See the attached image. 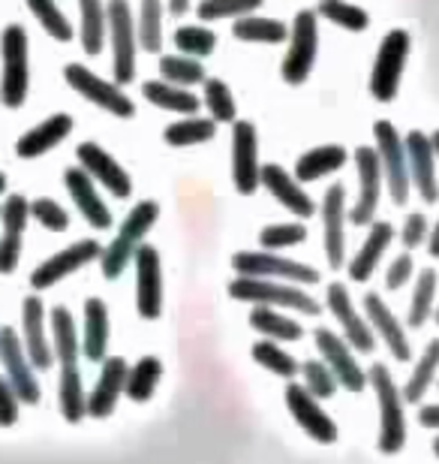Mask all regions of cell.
Instances as JSON below:
<instances>
[{
	"label": "cell",
	"mask_w": 439,
	"mask_h": 464,
	"mask_svg": "<svg viewBox=\"0 0 439 464\" xmlns=\"http://www.w3.org/2000/svg\"><path fill=\"white\" fill-rule=\"evenodd\" d=\"M404 148H406L409 184H415L425 206H434L439 199V181H436V154H434L431 136H425L422 130H409L404 139Z\"/></svg>",
	"instance_id": "e0dca14e"
},
{
	"label": "cell",
	"mask_w": 439,
	"mask_h": 464,
	"mask_svg": "<svg viewBox=\"0 0 439 464\" xmlns=\"http://www.w3.org/2000/svg\"><path fill=\"white\" fill-rule=\"evenodd\" d=\"M205 106H208L211 118L217 124H232L238 118V109H235V97H232L229 85L223 79H205Z\"/></svg>",
	"instance_id": "7dc6e473"
},
{
	"label": "cell",
	"mask_w": 439,
	"mask_h": 464,
	"mask_svg": "<svg viewBox=\"0 0 439 464\" xmlns=\"http://www.w3.org/2000/svg\"><path fill=\"white\" fill-rule=\"evenodd\" d=\"M0 58H4V72H0V100L6 109H18L31 91V45H27V31L22 24H6L0 34Z\"/></svg>",
	"instance_id": "3957f363"
},
{
	"label": "cell",
	"mask_w": 439,
	"mask_h": 464,
	"mask_svg": "<svg viewBox=\"0 0 439 464\" xmlns=\"http://www.w3.org/2000/svg\"><path fill=\"white\" fill-rule=\"evenodd\" d=\"M418 422L425 425V429H439V404H427L418 411Z\"/></svg>",
	"instance_id": "680465c9"
},
{
	"label": "cell",
	"mask_w": 439,
	"mask_h": 464,
	"mask_svg": "<svg viewBox=\"0 0 439 464\" xmlns=\"http://www.w3.org/2000/svg\"><path fill=\"white\" fill-rule=\"evenodd\" d=\"M355 169H358L361 190H358V202H355L352 211H349V220L355 227H370L373 218H377L382 188H386L377 148H370V145L355 148Z\"/></svg>",
	"instance_id": "9a60e30c"
},
{
	"label": "cell",
	"mask_w": 439,
	"mask_h": 464,
	"mask_svg": "<svg viewBox=\"0 0 439 464\" xmlns=\"http://www.w3.org/2000/svg\"><path fill=\"white\" fill-rule=\"evenodd\" d=\"M259 139L250 121H232V181L241 197H253L259 188Z\"/></svg>",
	"instance_id": "5bb4252c"
},
{
	"label": "cell",
	"mask_w": 439,
	"mask_h": 464,
	"mask_svg": "<svg viewBox=\"0 0 439 464\" xmlns=\"http://www.w3.org/2000/svg\"><path fill=\"white\" fill-rule=\"evenodd\" d=\"M27 218H31V202H27L22 193H9L4 208H0V220H4L6 232H22L27 229Z\"/></svg>",
	"instance_id": "f5cc1de1"
},
{
	"label": "cell",
	"mask_w": 439,
	"mask_h": 464,
	"mask_svg": "<svg viewBox=\"0 0 439 464\" xmlns=\"http://www.w3.org/2000/svg\"><path fill=\"white\" fill-rule=\"evenodd\" d=\"M214 136H217V121L199 118V115H186L163 130L166 145H172V148L202 145V142H211Z\"/></svg>",
	"instance_id": "8d00e7d4"
},
{
	"label": "cell",
	"mask_w": 439,
	"mask_h": 464,
	"mask_svg": "<svg viewBox=\"0 0 439 464\" xmlns=\"http://www.w3.org/2000/svg\"><path fill=\"white\" fill-rule=\"evenodd\" d=\"M58 401H61V416L72 425H79L88 416V395H85V386H81L79 368H61Z\"/></svg>",
	"instance_id": "836d02e7"
},
{
	"label": "cell",
	"mask_w": 439,
	"mask_h": 464,
	"mask_svg": "<svg viewBox=\"0 0 439 464\" xmlns=\"http://www.w3.org/2000/svg\"><path fill=\"white\" fill-rule=\"evenodd\" d=\"M259 184L274 197L280 206L292 211L295 218H313L316 215V202L310 199V193H307L301 184L295 181V175H289L283 166L277 163H265L262 169H259Z\"/></svg>",
	"instance_id": "603a6c76"
},
{
	"label": "cell",
	"mask_w": 439,
	"mask_h": 464,
	"mask_svg": "<svg viewBox=\"0 0 439 464\" xmlns=\"http://www.w3.org/2000/svg\"><path fill=\"white\" fill-rule=\"evenodd\" d=\"M229 295L238 302H250V304H268V308H292L298 314H307V317H316L322 311V304L307 295L304 290H298L295 284H283V281H268V277H244L238 275L235 281L229 284Z\"/></svg>",
	"instance_id": "277c9868"
},
{
	"label": "cell",
	"mask_w": 439,
	"mask_h": 464,
	"mask_svg": "<svg viewBox=\"0 0 439 464\" xmlns=\"http://www.w3.org/2000/svg\"><path fill=\"white\" fill-rule=\"evenodd\" d=\"M364 314H367V326L377 332V335L386 341V347L391 350V356L397 362H409L413 359V350H409L406 332L400 326V320L391 314V308L382 302L379 293H367L364 295Z\"/></svg>",
	"instance_id": "484cf974"
},
{
	"label": "cell",
	"mask_w": 439,
	"mask_h": 464,
	"mask_svg": "<svg viewBox=\"0 0 439 464\" xmlns=\"http://www.w3.org/2000/svg\"><path fill=\"white\" fill-rule=\"evenodd\" d=\"M70 133H72V118L58 112V115L45 118L43 124H36L33 130H27L15 142V154L22 157V160H33V157H43L45 151H52L54 145H61Z\"/></svg>",
	"instance_id": "4316f807"
},
{
	"label": "cell",
	"mask_w": 439,
	"mask_h": 464,
	"mask_svg": "<svg viewBox=\"0 0 439 464\" xmlns=\"http://www.w3.org/2000/svg\"><path fill=\"white\" fill-rule=\"evenodd\" d=\"M434 320H436V326H439V304H436V308H434Z\"/></svg>",
	"instance_id": "e7e4bbea"
},
{
	"label": "cell",
	"mask_w": 439,
	"mask_h": 464,
	"mask_svg": "<svg viewBox=\"0 0 439 464\" xmlns=\"http://www.w3.org/2000/svg\"><path fill=\"white\" fill-rule=\"evenodd\" d=\"M63 184H67L79 215L85 218L93 229H109L111 227V211H109L106 202L100 199L97 181H93L81 166H70V169L63 172Z\"/></svg>",
	"instance_id": "d4e9b609"
},
{
	"label": "cell",
	"mask_w": 439,
	"mask_h": 464,
	"mask_svg": "<svg viewBox=\"0 0 439 464\" xmlns=\"http://www.w3.org/2000/svg\"><path fill=\"white\" fill-rule=\"evenodd\" d=\"M349 160L347 148L343 145H320L310 148L307 154L298 157L295 163V181H320L325 175L343 169Z\"/></svg>",
	"instance_id": "f1b7e54d"
},
{
	"label": "cell",
	"mask_w": 439,
	"mask_h": 464,
	"mask_svg": "<svg viewBox=\"0 0 439 464\" xmlns=\"http://www.w3.org/2000/svg\"><path fill=\"white\" fill-rule=\"evenodd\" d=\"M322 215V245L329 268L347 266V188L343 184H331L322 197V206L316 208Z\"/></svg>",
	"instance_id": "4fadbf2b"
},
{
	"label": "cell",
	"mask_w": 439,
	"mask_h": 464,
	"mask_svg": "<svg viewBox=\"0 0 439 464\" xmlns=\"http://www.w3.org/2000/svg\"><path fill=\"white\" fill-rule=\"evenodd\" d=\"M18 395L15 389L9 386V380L0 374V429H9V425L18 422Z\"/></svg>",
	"instance_id": "9f6ffc18"
},
{
	"label": "cell",
	"mask_w": 439,
	"mask_h": 464,
	"mask_svg": "<svg viewBox=\"0 0 439 464\" xmlns=\"http://www.w3.org/2000/svg\"><path fill=\"white\" fill-rule=\"evenodd\" d=\"M109 350V308L102 299L85 302V338H81V353L91 362H102Z\"/></svg>",
	"instance_id": "4dcf8cb0"
},
{
	"label": "cell",
	"mask_w": 439,
	"mask_h": 464,
	"mask_svg": "<svg viewBox=\"0 0 439 464\" xmlns=\"http://www.w3.org/2000/svg\"><path fill=\"white\" fill-rule=\"evenodd\" d=\"M316 350L322 353V362L331 368V374L338 377V383L343 389H349V392H364V386H367V374L361 371L358 359L352 356V347L343 341L338 332L320 326L316 329Z\"/></svg>",
	"instance_id": "ac0fdd59"
},
{
	"label": "cell",
	"mask_w": 439,
	"mask_h": 464,
	"mask_svg": "<svg viewBox=\"0 0 439 464\" xmlns=\"http://www.w3.org/2000/svg\"><path fill=\"white\" fill-rule=\"evenodd\" d=\"M232 36L241 43H265L277 45L289 40V27L280 18H259V15H241L232 24Z\"/></svg>",
	"instance_id": "d6a6232c"
},
{
	"label": "cell",
	"mask_w": 439,
	"mask_h": 464,
	"mask_svg": "<svg viewBox=\"0 0 439 464\" xmlns=\"http://www.w3.org/2000/svg\"><path fill=\"white\" fill-rule=\"evenodd\" d=\"M81 9V49L100 54L106 45V4L102 0H79Z\"/></svg>",
	"instance_id": "f35d334b"
},
{
	"label": "cell",
	"mask_w": 439,
	"mask_h": 464,
	"mask_svg": "<svg viewBox=\"0 0 439 464\" xmlns=\"http://www.w3.org/2000/svg\"><path fill=\"white\" fill-rule=\"evenodd\" d=\"M160 76L169 85H202L205 67L196 58H186V54H163Z\"/></svg>",
	"instance_id": "ee69618b"
},
{
	"label": "cell",
	"mask_w": 439,
	"mask_h": 464,
	"mask_svg": "<svg viewBox=\"0 0 439 464\" xmlns=\"http://www.w3.org/2000/svg\"><path fill=\"white\" fill-rule=\"evenodd\" d=\"M169 9H172V15H184L186 9H190V0H169Z\"/></svg>",
	"instance_id": "94428289"
},
{
	"label": "cell",
	"mask_w": 439,
	"mask_h": 464,
	"mask_svg": "<svg viewBox=\"0 0 439 464\" xmlns=\"http://www.w3.org/2000/svg\"><path fill=\"white\" fill-rule=\"evenodd\" d=\"M175 45L186 58H208L217 49V34L202 24H184L175 31Z\"/></svg>",
	"instance_id": "f6af8a7d"
},
{
	"label": "cell",
	"mask_w": 439,
	"mask_h": 464,
	"mask_svg": "<svg viewBox=\"0 0 439 464\" xmlns=\"http://www.w3.org/2000/svg\"><path fill=\"white\" fill-rule=\"evenodd\" d=\"M106 36L111 40V70L115 85H129L136 79V15L127 0L106 4Z\"/></svg>",
	"instance_id": "5b68a950"
},
{
	"label": "cell",
	"mask_w": 439,
	"mask_h": 464,
	"mask_svg": "<svg viewBox=\"0 0 439 464\" xmlns=\"http://www.w3.org/2000/svg\"><path fill=\"white\" fill-rule=\"evenodd\" d=\"M63 79H67V85L76 91V94L85 97L88 103L106 109V112L118 115V118H133L136 115L133 100H129L115 82L100 79L97 72H91L88 67H81V63H70V67L63 70Z\"/></svg>",
	"instance_id": "9c48e42d"
},
{
	"label": "cell",
	"mask_w": 439,
	"mask_h": 464,
	"mask_svg": "<svg viewBox=\"0 0 439 464\" xmlns=\"http://www.w3.org/2000/svg\"><path fill=\"white\" fill-rule=\"evenodd\" d=\"M232 268L244 277H280V281H292V284H320V272L295 259H286L280 254H256V250H241L232 256Z\"/></svg>",
	"instance_id": "30bf717a"
},
{
	"label": "cell",
	"mask_w": 439,
	"mask_h": 464,
	"mask_svg": "<svg viewBox=\"0 0 439 464\" xmlns=\"http://www.w3.org/2000/svg\"><path fill=\"white\" fill-rule=\"evenodd\" d=\"M325 302H329V311L334 314V320L343 326V341H347L352 350L370 353L373 347H377V335H373V329L367 326V320L355 311L347 284H329V295H325Z\"/></svg>",
	"instance_id": "d6986e66"
},
{
	"label": "cell",
	"mask_w": 439,
	"mask_h": 464,
	"mask_svg": "<svg viewBox=\"0 0 439 464\" xmlns=\"http://www.w3.org/2000/svg\"><path fill=\"white\" fill-rule=\"evenodd\" d=\"M436 272L434 268H425L415 281V293L413 302H409V326L422 329L427 320L434 317V299H436Z\"/></svg>",
	"instance_id": "60d3db41"
},
{
	"label": "cell",
	"mask_w": 439,
	"mask_h": 464,
	"mask_svg": "<svg viewBox=\"0 0 439 464\" xmlns=\"http://www.w3.org/2000/svg\"><path fill=\"white\" fill-rule=\"evenodd\" d=\"M373 136H377V154L382 166V181L391 193L395 206H406L409 202V169H406V148L400 139L397 127L391 121H377L373 124Z\"/></svg>",
	"instance_id": "ba28073f"
},
{
	"label": "cell",
	"mask_w": 439,
	"mask_h": 464,
	"mask_svg": "<svg viewBox=\"0 0 439 464\" xmlns=\"http://www.w3.org/2000/svg\"><path fill=\"white\" fill-rule=\"evenodd\" d=\"M413 256L409 254H400L395 256V263L388 266V275H386V286L388 290H400L404 284H409V277H413Z\"/></svg>",
	"instance_id": "6f0895ef"
},
{
	"label": "cell",
	"mask_w": 439,
	"mask_h": 464,
	"mask_svg": "<svg viewBox=\"0 0 439 464\" xmlns=\"http://www.w3.org/2000/svg\"><path fill=\"white\" fill-rule=\"evenodd\" d=\"M127 359L124 356H106L102 359V368H100V377H97V386L93 392L88 395V416L91 420H109L118 407V398L124 395V386H127Z\"/></svg>",
	"instance_id": "7402d4cb"
},
{
	"label": "cell",
	"mask_w": 439,
	"mask_h": 464,
	"mask_svg": "<svg viewBox=\"0 0 439 464\" xmlns=\"http://www.w3.org/2000/svg\"><path fill=\"white\" fill-rule=\"evenodd\" d=\"M307 241L304 224H271L259 232V245L265 250H280V247H295Z\"/></svg>",
	"instance_id": "f907efd6"
},
{
	"label": "cell",
	"mask_w": 439,
	"mask_h": 464,
	"mask_svg": "<svg viewBox=\"0 0 439 464\" xmlns=\"http://www.w3.org/2000/svg\"><path fill=\"white\" fill-rule=\"evenodd\" d=\"M142 94L148 103H154L157 109H166V112H177V115H196L202 106L193 91H186L181 85H169V82H163V79L145 82Z\"/></svg>",
	"instance_id": "1f68e13d"
},
{
	"label": "cell",
	"mask_w": 439,
	"mask_h": 464,
	"mask_svg": "<svg viewBox=\"0 0 439 464\" xmlns=\"http://www.w3.org/2000/svg\"><path fill=\"white\" fill-rule=\"evenodd\" d=\"M76 154H79L81 169H85L93 181H100L111 197L127 199L129 193H133V181H129L127 169L109 151H102L97 142H81Z\"/></svg>",
	"instance_id": "44dd1931"
},
{
	"label": "cell",
	"mask_w": 439,
	"mask_h": 464,
	"mask_svg": "<svg viewBox=\"0 0 439 464\" xmlns=\"http://www.w3.org/2000/svg\"><path fill=\"white\" fill-rule=\"evenodd\" d=\"M250 353H253V359L259 362L262 368H268L271 374H277V377H283V380H292L298 374V362L289 356L286 350H280V341H256L253 347H250Z\"/></svg>",
	"instance_id": "7bdbcfd3"
},
{
	"label": "cell",
	"mask_w": 439,
	"mask_h": 464,
	"mask_svg": "<svg viewBox=\"0 0 439 464\" xmlns=\"http://www.w3.org/2000/svg\"><path fill=\"white\" fill-rule=\"evenodd\" d=\"M136 40L151 54L163 49V4L160 0H142L138 15H136Z\"/></svg>",
	"instance_id": "ab89813d"
},
{
	"label": "cell",
	"mask_w": 439,
	"mask_h": 464,
	"mask_svg": "<svg viewBox=\"0 0 439 464\" xmlns=\"http://www.w3.org/2000/svg\"><path fill=\"white\" fill-rule=\"evenodd\" d=\"M27 9L36 15V22L43 24V31L58 43L72 40V24L67 22V15L61 13V6L54 0H27Z\"/></svg>",
	"instance_id": "bcb514c9"
},
{
	"label": "cell",
	"mask_w": 439,
	"mask_h": 464,
	"mask_svg": "<svg viewBox=\"0 0 439 464\" xmlns=\"http://www.w3.org/2000/svg\"><path fill=\"white\" fill-rule=\"evenodd\" d=\"M316 15L329 18V22H334L338 27H343V31H352V34L367 31V24H370V15L364 13L361 6L347 4V0H320Z\"/></svg>",
	"instance_id": "b9f144b4"
},
{
	"label": "cell",
	"mask_w": 439,
	"mask_h": 464,
	"mask_svg": "<svg viewBox=\"0 0 439 464\" xmlns=\"http://www.w3.org/2000/svg\"><path fill=\"white\" fill-rule=\"evenodd\" d=\"M157 218H160V206H157L154 199H145V202H138V206H133V211H129L124 220V227L111 238V245L102 247V254H100L102 277L115 281V277L124 275V268L133 263L136 247L148 238V232L157 224Z\"/></svg>",
	"instance_id": "7a4b0ae2"
},
{
	"label": "cell",
	"mask_w": 439,
	"mask_h": 464,
	"mask_svg": "<svg viewBox=\"0 0 439 464\" xmlns=\"http://www.w3.org/2000/svg\"><path fill=\"white\" fill-rule=\"evenodd\" d=\"M31 218L52 232H63L70 227V215L63 211V206H58L54 199H45V197L31 202Z\"/></svg>",
	"instance_id": "816d5d0a"
},
{
	"label": "cell",
	"mask_w": 439,
	"mask_h": 464,
	"mask_svg": "<svg viewBox=\"0 0 439 464\" xmlns=\"http://www.w3.org/2000/svg\"><path fill=\"white\" fill-rule=\"evenodd\" d=\"M427 247H431V256L439 259V220H436V227L427 232Z\"/></svg>",
	"instance_id": "91938a15"
},
{
	"label": "cell",
	"mask_w": 439,
	"mask_h": 464,
	"mask_svg": "<svg viewBox=\"0 0 439 464\" xmlns=\"http://www.w3.org/2000/svg\"><path fill=\"white\" fill-rule=\"evenodd\" d=\"M0 365H4V377L9 380V386L15 389L18 401L24 404H40V383H36L33 365L27 359V353L22 347V338L13 326L0 329Z\"/></svg>",
	"instance_id": "7c38bea8"
},
{
	"label": "cell",
	"mask_w": 439,
	"mask_h": 464,
	"mask_svg": "<svg viewBox=\"0 0 439 464\" xmlns=\"http://www.w3.org/2000/svg\"><path fill=\"white\" fill-rule=\"evenodd\" d=\"M298 371L304 374V389L313 398H334V395H338L340 383H338V377L331 374V368L325 365V362L310 359V362H304Z\"/></svg>",
	"instance_id": "c3c4849f"
},
{
	"label": "cell",
	"mask_w": 439,
	"mask_h": 464,
	"mask_svg": "<svg viewBox=\"0 0 439 464\" xmlns=\"http://www.w3.org/2000/svg\"><path fill=\"white\" fill-rule=\"evenodd\" d=\"M265 0H202L199 4V18L202 22H220V18H241L247 13H256Z\"/></svg>",
	"instance_id": "681fc988"
},
{
	"label": "cell",
	"mask_w": 439,
	"mask_h": 464,
	"mask_svg": "<svg viewBox=\"0 0 439 464\" xmlns=\"http://www.w3.org/2000/svg\"><path fill=\"white\" fill-rule=\"evenodd\" d=\"M136 263V308L142 320H157L163 314V266L160 250L154 245H138L133 254Z\"/></svg>",
	"instance_id": "8fae6325"
},
{
	"label": "cell",
	"mask_w": 439,
	"mask_h": 464,
	"mask_svg": "<svg viewBox=\"0 0 439 464\" xmlns=\"http://www.w3.org/2000/svg\"><path fill=\"white\" fill-rule=\"evenodd\" d=\"M18 338H22V347L36 371L52 368L54 353L49 338H45V304L36 295H27L22 302V332H18Z\"/></svg>",
	"instance_id": "cb8c5ba5"
},
{
	"label": "cell",
	"mask_w": 439,
	"mask_h": 464,
	"mask_svg": "<svg viewBox=\"0 0 439 464\" xmlns=\"http://www.w3.org/2000/svg\"><path fill=\"white\" fill-rule=\"evenodd\" d=\"M286 407L295 416V422L310 434L316 443H334L338 440V425L329 413L322 411L320 401L307 392L304 383H289L286 386Z\"/></svg>",
	"instance_id": "ffe728a7"
},
{
	"label": "cell",
	"mask_w": 439,
	"mask_h": 464,
	"mask_svg": "<svg viewBox=\"0 0 439 464\" xmlns=\"http://www.w3.org/2000/svg\"><path fill=\"white\" fill-rule=\"evenodd\" d=\"M406 58H409V34L395 27V31L386 34V40L379 43L377 61H373L370 70V97L379 100V103H391L400 91V79H404L406 70Z\"/></svg>",
	"instance_id": "8992f818"
},
{
	"label": "cell",
	"mask_w": 439,
	"mask_h": 464,
	"mask_svg": "<svg viewBox=\"0 0 439 464\" xmlns=\"http://www.w3.org/2000/svg\"><path fill=\"white\" fill-rule=\"evenodd\" d=\"M436 371H439V338H434L431 344L425 347L422 359L415 362L413 377H409V383L404 386V392H400V395H404V401H406V404H422V401H425L427 389L434 386Z\"/></svg>",
	"instance_id": "74e56055"
},
{
	"label": "cell",
	"mask_w": 439,
	"mask_h": 464,
	"mask_svg": "<svg viewBox=\"0 0 439 464\" xmlns=\"http://www.w3.org/2000/svg\"><path fill=\"white\" fill-rule=\"evenodd\" d=\"M100 254H102L100 241L81 238V241H76V245L58 250V254H52L45 263L36 266L33 275H31V286L36 293L49 290V286L63 281V277H70L72 272H79V268H85L88 263H93V259H100Z\"/></svg>",
	"instance_id": "2e32d148"
},
{
	"label": "cell",
	"mask_w": 439,
	"mask_h": 464,
	"mask_svg": "<svg viewBox=\"0 0 439 464\" xmlns=\"http://www.w3.org/2000/svg\"><path fill=\"white\" fill-rule=\"evenodd\" d=\"M160 377H163V362L157 356H142L127 371V386H124L127 398L136 404H145L157 392V386H160Z\"/></svg>",
	"instance_id": "d590c367"
},
{
	"label": "cell",
	"mask_w": 439,
	"mask_h": 464,
	"mask_svg": "<svg viewBox=\"0 0 439 464\" xmlns=\"http://www.w3.org/2000/svg\"><path fill=\"white\" fill-rule=\"evenodd\" d=\"M367 383L377 392V404H379V452L386 456H395L406 447V413H404V395L391 377L388 365L377 362L367 371Z\"/></svg>",
	"instance_id": "6da1fadb"
},
{
	"label": "cell",
	"mask_w": 439,
	"mask_h": 464,
	"mask_svg": "<svg viewBox=\"0 0 439 464\" xmlns=\"http://www.w3.org/2000/svg\"><path fill=\"white\" fill-rule=\"evenodd\" d=\"M250 326L271 341H301L304 335V329L298 326L292 317L268 308V304H253V311H250Z\"/></svg>",
	"instance_id": "e575fe53"
},
{
	"label": "cell",
	"mask_w": 439,
	"mask_h": 464,
	"mask_svg": "<svg viewBox=\"0 0 439 464\" xmlns=\"http://www.w3.org/2000/svg\"><path fill=\"white\" fill-rule=\"evenodd\" d=\"M434 452H436V456H439V438L434 440Z\"/></svg>",
	"instance_id": "03108f58"
},
{
	"label": "cell",
	"mask_w": 439,
	"mask_h": 464,
	"mask_svg": "<svg viewBox=\"0 0 439 464\" xmlns=\"http://www.w3.org/2000/svg\"><path fill=\"white\" fill-rule=\"evenodd\" d=\"M4 190H6V175L0 172V193H4Z\"/></svg>",
	"instance_id": "be15d7a7"
},
{
	"label": "cell",
	"mask_w": 439,
	"mask_h": 464,
	"mask_svg": "<svg viewBox=\"0 0 439 464\" xmlns=\"http://www.w3.org/2000/svg\"><path fill=\"white\" fill-rule=\"evenodd\" d=\"M431 145H434V154L439 157V130H436V133L431 136Z\"/></svg>",
	"instance_id": "6125c7cd"
},
{
	"label": "cell",
	"mask_w": 439,
	"mask_h": 464,
	"mask_svg": "<svg viewBox=\"0 0 439 464\" xmlns=\"http://www.w3.org/2000/svg\"><path fill=\"white\" fill-rule=\"evenodd\" d=\"M316 52H320V27H316V13L304 9V13L295 15L292 27H289V52L283 58V67H280V76H283L286 85H304L313 72L316 63Z\"/></svg>",
	"instance_id": "52a82bcc"
},
{
	"label": "cell",
	"mask_w": 439,
	"mask_h": 464,
	"mask_svg": "<svg viewBox=\"0 0 439 464\" xmlns=\"http://www.w3.org/2000/svg\"><path fill=\"white\" fill-rule=\"evenodd\" d=\"M22 259V236L18 232H4L0 236V275H13Z\"/></svg>",
	"instance_id": "11a10c76"
},
{
	"label": "cell",
	"mask_w": 439,
	"mask_h": 464,
	"mask_svg": "<svg viewBox=\"0 0 439 464\" xmlns=\"http://www.w3.org/2000/svg\"><path fill=\"white\" fill-rule=\"evenodd\" d=\"M427 232H431V227H427V218L422 215V211H413V215L406 218L404 229H400V241H404L406 250H415V247H422L427 241Z\"/></svg>",
	"instance_id": "db71d44e"
},
{
	"label": "cell",
	"mask_w": 439,
	"mask_h": 464,
	"mask_svg": "<svg viewBox=\"0 0 439 464\" xmlns=\"http://www.w3.org/2000/svg\"><path fill=\"white\" fill-rule=\"evenodd\" d=\"M391 238H395V227H391L388 220H373L367 238H364V245H361V250L349 259V277H352L355 284L370 281V275L377 272L379 259L388 250Z\"/></svg>",
	"instance_id": "83f0119b"
},
{
	"label": "cell",
	"mask_w": 439,
	"mask_h": 464,
	"mask_svg": "<svg viewBox=\"0 0 439 464\" xmlns=\"http://www.w3.org/2000/svg\"><path fill=\"white\" fill-rule=\"evenodd\" d=\"M52 353L61 362V368H79L81 341L76 335V317L67 308H52Z\"/></svg>",
	"instance_id": "f546056e"
}]
</instances>
